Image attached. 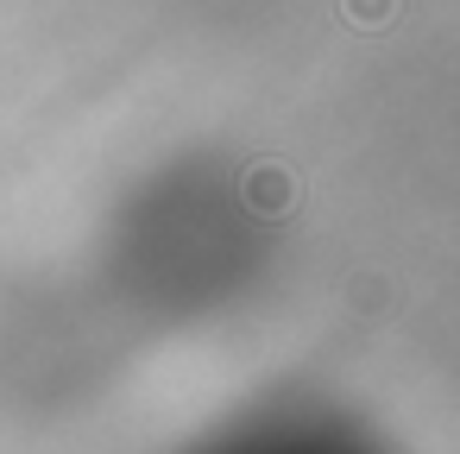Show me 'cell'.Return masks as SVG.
<instances>
[{
  "mask_svg": "<svg viewBox=\"0 0 460 454\" xmlns=\"http://www.w3.org/2000/svg\"><path fill=\"white\" fill-rule=\"evenodd\" d=\"M240 196H246V209H259V215H284V209L296 202V183H290L284 165H252V171L240 177Z\"/></svg>",
  "mask_w": 460,
  "mask_h": 454,
  "instance_id": "6da1fadb",
  "label": "cell"
},
{
  "mask_svg": "<svg viewBox=\"0 0 460 454\" xmlns=\"http://www.w3.org/2000/svg\"><path fill=\"white\" fill-rule=\"evenodd\" d=\"M341 7H347V20H353V26L378 32V26H391V7H397V0H341Z\"/></svg>",
  "mask_w": 460,
  "mask_h": 454,
  "instance_id": "7a4b0ae2",
  "label": "cell"
}]
</instances>
